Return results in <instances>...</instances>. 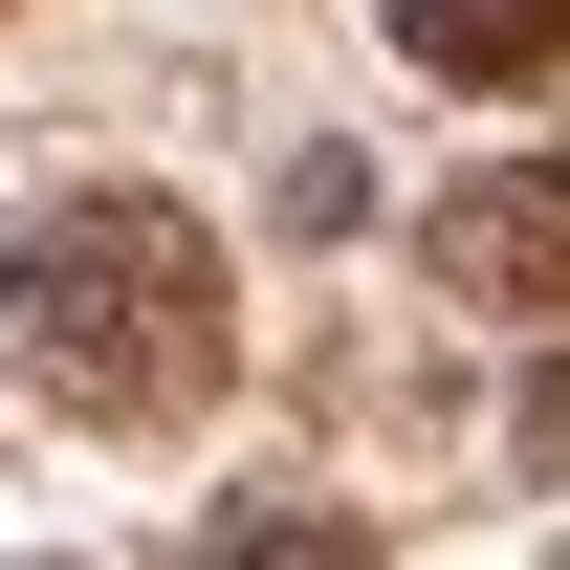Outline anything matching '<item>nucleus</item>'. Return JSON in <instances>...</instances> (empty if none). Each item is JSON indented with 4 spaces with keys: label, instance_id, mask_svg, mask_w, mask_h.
<instances>
[{
    "label": "nucleus",
    "instance_id": "f257e3e1",
    "mask_svg": "<svg viewBox=\"0 0 570 570\" xmlns=\"http://www.w3.org/2000/svg\"><path fill=\"white\" fill-rule=\"evenodd\" d=\"M0 352L45 373L67 417L154 439V417H198V395H219L242 307H219V242H198L176 198L88 176V198H22V219H0Z\"/></svg>",
    "mask_w": 570,
    "mask_h": 570
},
{
    "label": "nucleus",
    "instance_id": "f03ea898",
    "mask_svg": "<svg viewBox=\"0 0 570 570\" xmlns=\"http://www.w3.org/2000/svg\"><path fill=\"white\" fill-rule=\"evenodd\" d=\"M417 264L461 285V307H504V330H570V154H483V176L417 219Z\"/></svg>",
    "mask_w": 570,
    "mask_h": 570
},
{
    "label": "nucleus",
    "instance_id": "7ed1b4c3",
    "mask_svg": "<svg viewBox=\"0 0 570 570\" xmlns=\"http://www.w3.org/2000/svg\"><path fill=\"white\" fill-rule=\"evenodd\" d=\"M395 45L439 88H549L570 67V0H395Z\"/></svg>",
    "mask_w": 570,
    "mask_h": 570
},
{
    "label": "nucleus",
    "instance_id": "20e7f679",
    "mask_svg": "<svg viewBox=\"0 0 570 570\" xmlns=\"http://www.w3.org/2000/svg\"><path fill=\"white\" fill-rule=\"evenodd\" d=\"M198 570H373V549H352V527H330V504H242V527H219Z\"/></svg>",
    "mask_w": 570,
    "mask_h": 570
}]
</instances>
